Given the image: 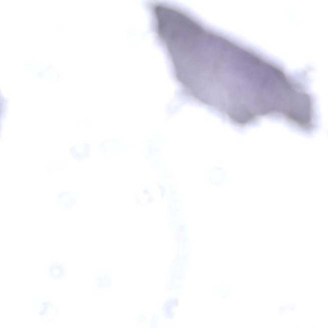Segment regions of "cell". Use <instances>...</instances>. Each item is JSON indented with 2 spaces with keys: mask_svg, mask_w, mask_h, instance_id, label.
Segmentation results:
<instances>
[{
  "mask_svg": "<svg viewBox=\"0 0 328 328\" xmlns=\"http://www.w3.org/2000/svg\"><path fill=\"white\" fill-rule=\"evenodd\" d=\"M39 315L43 319L51 320L57 315V308L51 302L45 299L39 300L38 306L36 308Z\"/></svg>",
  "mask_w": 328,
  "mask_h": 328,
  "instance_id": "2",
  "label": "cell"
},
{
  "mask_svg": "<svg viewBox=\"0 0 328 328\" xmlns=\"http://www.w3.org/2000/svg\"><path fill=\"white\" fill-rule=\"evenodd\" d=\"M111 274L109 272H103L96 277L94 281V291L98 293L108 290L111 286Z\"/></svg>",
  "mask_w": 328,
  "mask_h": 328,
  "instance_id": "3",
  "label": "cell"
},
{
  "mask_svg": "<svg viewBox=\"0 0 328 328\" xmlns=\"http://www.w3.org/2000/svg\"><path fill=\"white\" fill-rule=\"evenodd\" d=\"M156 36L183 96L237 127L283 119L311 134L317 126L306 82L171 4L150 6Z\"/></svg>",
  "mask_w": 328,
  "mask_h": 328,
  "instance_id": "1",
  "label": "cell"
},
{
  "mask_svg": "<svg viewBox=\"0 0 328 328\" xmlns=\"http://www.w3.org/2000/svg\"><path fill=\"white\" fill-rule=\"evenodd\" d=\"M66 269L65 266L61 263H53L48 266V273L53 279H60L65 276Z\"/></svg>",
  "mask_w": 328,
  "mask_h": 328,
  "instance_id": "4",
  "label": "cell"
}]
</instances>
